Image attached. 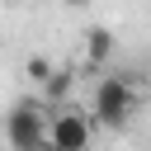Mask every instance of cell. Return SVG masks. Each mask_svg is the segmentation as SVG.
<instances>
[{
    "instance_id": "cell-6",
    "label": "cell",
    "mask_w": 151,
    "mask_h": 151,
    "mask_svg": "<svg viewBox=\"0 0 151 151\" xmlns=\"http://www.w3.org/2000/svg\"><path fill=\"white\" fill-rule=\"evenodd\" d=\"M24 76H28V80L42 90V85L57 76V61H52V57H28V61H24Z\"/></svg>"
},
{
    "instance_id": "cell-1",
    "label": "cell",
    "mask_w": 151,
    "mask_h": 151,
    "mask_svg": "<svg viewBox=\"0 0 151 151\" xmlns=\"http://www.w3.org/2000/svg\"><path fill=\"white\" fill-rule=\"evenodd\" d=\"M90 118H94V127H104V132H118V127H127L132 123V113H137V90H132V80L127 76H118V71H104L99 80H94V90H90Z\"/></svg>"
},
{
    "instance_id": "cell-3",
    "label": "cell",
    "mask_w": 151,
    "mask_h": 151,
    "mask_svg": "<svg viewBox=\"0 0 151 151\" xmlns=\"http://www.w3.org/2000/svg\"><path fill=\"white\" fill-rule=\"evenodd\" d=\"M47 146H52V151H90V146H94V118H90V109H80V104L52 109Z\"/></svg>"
},
{
    "instance_id": "cell-2",
    "label": "cell",
    "mask_w": 151,
    "mask_h": 151,
    "mask_svg": "<svg viewBox=\"0 0 151 151\" xmlns=\"http://www.w3.org/2000/svg\"><path fill=\"white\" fill-rule=\"evenodd\" d=\"M47 127H52V109L38 94H28V99H19L9 109V146L14 151H52Z\"/></svg>"
},
{
    "instance_id": "cell-7",
    "label": "cell",
    "mask_w": 151,
    "mask_h": 151,
    "mask_svg": "<svg viewBox=\"0 0 151 151\" xmlns=\"http://www.w3.org/2000/svg\"><path fill=\"white\" fill-rule=\"evenodd\" d=\"M57 5H66V9H80V5H85V0H57Z\"/></svg>"
},
{
    "instance_id": "cell-4",
    "label": "cell",
    "mask_w": 151,
    "mask_h": 151,
    "mask_svg": "<svg viewBox=\"0 0 151 151\" xmlns=\"http://www.w3.org/2000/svg\"><path fill=\"white\" fill-rule=\"evenodd\" d=\"M109 61H113V33H109L104 24L85 28V47H80V66H85V71H104Z\"/></svg>"
},
{
    "instance_id": "cell-5",
    "label": "cell",
    "mask_w": 151,
    "mask_h": 151,
    "mask_svg": "<svg viewBox=\"0 0 151 151\" xmlns=\"http://www.w3.org/2000/svg\"><path fill=\"white\" fill-rule=\"evenodd\" d=\"M71 90H76V66H57V76L38 90V99H42L47 109H66V104H76Z\"/></svg>"
}]
</instances>
